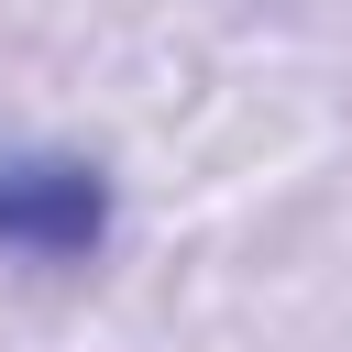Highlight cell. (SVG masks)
<instances>
[{"label": "cell", "mask_w": 352, "mask_h": 352, "mask_svg": "<svg viewBox=\"0 0 352 352\" xmlns=\"http://www.w3.org/2000/svg\"><path fill=\"white\" fill-rule=\"evenodd\" d=\"M121 231V187L77 143H0V253L11 264H99Z\"/></svg>", "instance_id": "6da1fadb"}]
</instances>
